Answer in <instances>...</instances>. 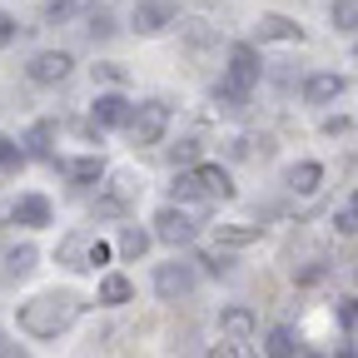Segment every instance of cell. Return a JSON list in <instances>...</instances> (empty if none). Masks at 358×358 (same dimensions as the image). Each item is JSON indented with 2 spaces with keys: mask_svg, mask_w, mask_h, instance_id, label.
Returning a JSON list of instances; mask_svg holds the SVG:
<instances>
[{
  "mask_svg": "<svg viewBox=\"0 0 358 358\" xmlns=\"http://www.w3.org/2000/svg\"><path fill=\"white\" fill-rule=\"evenodd\" d=\"M348 214H353V219H358V189H353V199H348Z\"/></svg>",
  "mask_w": 358,
  "mask_h": 358,
  "instance_id": "34",
  "label": "cell"
},
{
  "mask_svg": "<svg viewBox=\"0 0 358 358\" xmlns=\"http://www.w3.org/2000/svg\"><path fill=\"white\" fill-rule=\"evenodd\" d=\"M25 164V150L15 145V140H6V134H0V169H20Z\"/></svg>",
  "mask_w": 358,
  "mask_h": 358,
  "instance_id": "23",
  "label": "cell"
},
{
  "mask_svg": "<svg viewBox=\"0 0 358 358\" xmlns=\"http://www.w3.org/2000/svg\"><path fill=\"white\" fill-rule=\"evenodd\" d=\"M338 234H358V219H353V214H348V209H343V214H338Z\"/></svg>",
  "mask_w": 358,
  "mask_h": 358,
  "instance_id": "32",
  "label": "cell"
},
{
  "mask_svg": "<svg viewBox=\"0 0 358 358\" xmlns=\"http://www.w3.org/2000/svg\"><path fill=\"white\" fill-rule=\"evenodd\" d=\"M90 15H95V0H45V25H70Z\"/></svg>",
  "mask_w": 358,
  "mask_h": 358,
  "instance_id": "11",
  "label": "cell"
},
{
  "mask_svg": "<svg viewBox=\"0 0 358 358\" xmlns=\"http://www.w3.org/2000/svg\"><path fill=\"white\" fill-rule=\"evenodd\" d=\"M264 353H268V358H294V353H299V343H294V334H289V329H268Z\"/></svg>",
  "mask_w": 358,
  "mask_h": 358,
  "instance_id": "19",
  "label": "cell"
},
{
  "mask_svg": "<svg viewBox=\"0 0 358 358\" xmlns=\"http://www.w3.org/2000/svg\"><path fill=\"white\" fill-rule=\"evenodd\" d=\"M194 234H199V229H194V219H189L185 209H174V204H169V209H159V214H155V239H164L169 249L194 244Z\"/></svg>",
  "mask_w": 358,
  "mask_h": 358,
  "instance_id": "5",
  "label": "cell"
},
{
  "mask_svg": "<svg viewBox=\"0 0 358 358\" xmlns=\"http://www.w3.org/2000/svg\"><path fill=\"white\" fill-rule=\"evenodd\" d=\"M199 264L209 268V274H229V259L224 254H199Z\"/></svg>",
  "mask_w": 358,
  "mask_h": 358,
  "instance_id": "30",
  "label": "cell"
},
{
  "mask_svg": "<svg viewBox=\"0 0 358 358\" xmlns=\"http://www.w3.org/2000/svg\"><path fill=\"white\" fill-rule=\"evenodd\" d=\"M155 294L169 299V303L185 299V294H194V264H179V259L174 264H159L155 268Z\"/></svg>",
  "mask_w": 358,
  "mask_h": 358,
  "instance_id": "6",
  "label": "cell"
},
{
  "mask_svg": "<svg viewBox=\"0 0 358 358\" xmlns=\"http://www.w3.org/2000/svg\"><path fill=\"white\" fill-rule=\"evenodd\" d=\"M110 254H115V249H110L105 239H95V244L85 249V264H95V268H100V264H110Z\"/></svg>",
  "mask_w": 358,
  "mask_h": 358,
  "instance_id": "27",
  "label": "cell"
},
{
  "mask_svg": "<svg viewBox=\"0 0 358 358\" xmlns=\"http://www.w3.org/2000/svg\"><path fill=\"white\" fill-rule=\"evenodd\" d=\"M129 100L124 95H115V90H110V95H100L95 100V110H90V120H95V129H120V124H129Z\"/></svg>",
  "mask_w": 358,
  "mask_h": 358,
  "instance_id": "8",
  "label": "cell"
},
{
  "mask_svg": "<svg viewBox=\"0 0 358 358\" xmlns=\"http://www.w3.org/2000/svg\"><path fill=\"white\" fill-rule=\"evenodd\" d=\"M124 65H95V85H124Z\"/></svg>",
  "mask_w": 358,
  "mask_h": 358,
  "instance_id": "26",
  "label": "cell"
},
{
  "mask_svg": "<svg viewBox=\"0 0 358 358\" xmlns=\"http://www.w3.org/2000/svg\"><path fill=\"white\" fill-rule=\"evenodd\" d=\"M90 35H95V40H110V35H115V20H110V10H95V15H90Z\"/></svg>",
  "mask_w": 358,
  "mask_h": 358,
  "instance_id": "25",
  "label": "cell"
},
{
  "mask_svg": "<svg viewBox=\"0 0 358 358\" xmlns=\"http://www.w3.org/2000/svg\"><path fill=\"white\" fill-rule=\"evenodd\" d=\"M199 159V140H185V145H174V164H194Z\"/></svg>",
  "mask_w": 358,
  "mask_h": 358,
  "instance_id": "28",
  "label": "cell"
},
{
  "mask_svg": "<svg viewBox=\"0 0 358 358\" xmlns=\"http://www.w3.org/2000/svg\"><path fill=\"white\" fill-rule=\"evenodd\" d=\"M334 25L358 35V0H334Z\"/></svg>",
  "mask_w": 358,
  "mask_h": 358,
  "instance_id": "22",
  "label": "cell"
},
{
  "mask_svg": "<svg viewBox=\"0 0 358 358\" xmlns=\"http://www.w3.org/2000/svg\"><path fill=\"white\" fill-rule=\"evenodd\" d=\"M15 30H20V25H15V15H6V10H0V50H6V45L15 40Z\"/></svg>",
  "mask_w": 358,
  "mask_h": 358,
  "instance_id": "29",
  "label": "cell"
},
{
  "mask_svg": "<svg viewBox=\"0 0 358 358\" xmlns=\"http://www.w3.org/2000/svg\"><path fill=\"white\" fill-rule=\"evenodd\" d=\"M214 358H249V353H244V348H239V343H234V348H219V353H214Z\"/></svg>",
  "mask_w": 358,
  "mask_h": 358,
  "instance_id": "33",
  "label": "cell"
},
{
  "mask_svg": "<svg viewBox=\"0 0 358 358\" xmlns=\"http://www.w3.org/2000/svg\"><path fill=\"white\" fill-rule=\"evenodd\" d=\"M15 224H25V229H45L50 224V199L45 194H25V199H15Z\"/></svg>",
  "mask_w": 358,
  "mask_h": 358,
  "instance_id": "12",
  "label": "cell"
},
{
  "mask_svg": "<svg viewBox=\"0 0 358 358\" xmlns=\"http://www.w3.org/2000/svg\"><path fill=\"white\" fill-rule=\"evenodd\" d=\"M75 313H80V299L75 294H40V299H30L20 308V329L35 334V338H55Z\"/></svg>",
  "mask_w": 358,
  "mask_h": 358,
  "instance_id": "2",
  "label": "cell"
},
{
  "mask_svg": "<svg viewBox=\"0 0 358 358\" xmlns=\"http://www.w3.org/2000/svg\"><path fill=\"white\" fill-rule=\"evenodd\" d=\"M129 294H134V284L124 274H105L100 279V303H129Z\"/></svg>",
  "mask_w": 358,
  "mask_h": 358,
  "instance_id": "18",
  "label": "cell"
},
{
  "mask_svg": "<svg viewBox=\"0 0 358 358\" xmlns=\"http://www.w3.org/2000/svg\"><path fill=\"white\" fill-rule=\"evenodd\" d=\"M254 35H259V40H279V45H299V40H303V25L289 20V15H259Z\"/></svg>",
  "mask_w": 358,
  "mask_h": 358,
  "instance_id": "9",
  "label": "cell"
},
{
  "mask_svg": "<svg viewBox=\"0 0 358 358\" xmlns=\"http://www.w3.org/2000/svg\"><path fill=\"white\" fill-rule=\"evenodd\" d=\"M174 199H189V204H204V199H234V179L229 169L219 164H194L174 179Z\"/></svg>",
  "mask_w": 358,
  "mask_h": 358,
  "instance_id": "3",
  "label": "cell"
},
{
  "mask_svg": "<svg viewBox=\"0 0 358 358\" xmlns=\"http://www.w3.org/2000/svg\"><path fill=\"white\" fill-rule=\"evenodd\" d=\"M338 95H343V75H329V70H324V75H308V80H303V100H308V105H329V100H338Z\"/></svg>",
  "mask_w": 358,
  "mask_h": 358,
  "instance_id": "13",
  "label": "cell"
},
{
  "mask_svg": "<svg viewBox=\"0 0 358 358\" xmlns=\"http://www.w3.org/2000/svg\"><path fill=\"white\" fill-rule=\"evenodd\" d=\"M334 358H358V353H353V348H338V353H334Z\"/></svg>",
  "mask_w": 358,
  "mask_h": 358,
  "instance_id": "35",
  "label": "cell"
},
{
  "mask_svg": "<svg viewBox=\"0 0 358 358\" xmlns=\"http://www.w3.org/2000/svg\"><path fill=\"white\" fill-rule=\"evenodd\" d=\"M219 329L229 334V343H249L254 329H259V319H254L249 308H224V313H219Z\"/></svg>",
  "mask_w": 358,
  "mask_h": 358,
  "instance_id": "14",
  "label": "cell"
},
{
  "mask_svg": "<svg viewBox=\"0 0 358 358\" xmlns=\"http://www.w3.org/2000/svg\"><path fill=\"white\" fill-rule=\"evenodd\" d=\"M30 268H35V249H30V244H20V249L6 254V274H10V279H25Z\"/></svg>",
  "mask_w": 358,
  "mask_h": 358,
  "instance_id": "21",
  "label": "cell"
},
{
  "mask_svg": "<svg viewBox=\"0 0 358 358\" xmlns=\"http://www.w3.org/2000/svg\"><path fill=\"white\" fill-rule=\"evenodd\" d=\"M145 249H150V234L140 229V224H124V234H120V254H124V259H140Z\"/></svg>",
  "mask_w": 358,
  "mask_h": 358,
  "instance_id": "20",
  "label": "cell"
},
{
  "mask_svg": "<svg viewBox=\"0 0 358 358\" xmlns=\"http://www.w3.org/2000/svg\"><path fill=\"white\" fill-rule=\"evenodd\" d=\"M174 20V6L169 0H140V6H134V30L140 35H155V30H164Z\"/></svg>",
  "mask_w": 358,
  "mask_h": 358,
  "instance_id": "10",
  "label": "cell"
},
{
  "mask_svg": "<svg viewBox=\"0 0 358 358\" xmlns=\"http://www.w3.org/2000/svg\"><path fill=\"white\" fill-rule=\"evenodd\" d=\"M338 319H343V324L358 319V299H343V303H338Z\"/></svg>",
  "mask_w": 358,
  "mask_h": 358,
  "instance_id": "31",
  "label": "cell"
},
{
  "mask_svg": "<svg viewBox=\"0 0 358 358\" xmlns=\"http://www.w3.org/2000/svg\"><path fill=\"white\" fill-rule=\"evenodd\" d=\"M70 179H100V159H70V164H60Z\"/></svg>",
  "mask_w": 358,
  "mask_h": 358,
  "instance_id": "24",
  "label": "cell"
},
{
  "mask_svg": "<svg viewBox=\"0 0 358 358\" xmlns=\"http://www.w3.org/2000/svg\"><path fill=\"white\" fill-rule=\"evenodd\" d=\"M308 358H319V353H308Z\"/></svg>",
  "mask_w": 358,
  "mask_h": 358,
  "instance_id": "36",
  "label": "cell"
},
{
  "mask_svg": "<svg viewBox=\"0 0 358 358\" xmlns=\"http://www.w3.org/2000/svg\"><path fill=\"white\" fill-rule=\"evenodd\" d=\"M129 145H159L164 140V129H169V105L164 100H145V105H134L129 110Z\"/></svg>",
  "mask_w": 358,
  "mask_h": 358,
  "instance_id": "4",
  "label": "cell"
},
{
  "mask_svg": "<svg viewBox=\"0 0 358 358\" xmlns=\"http://www.w3.org/2000/svg\"><path fill=\"white\" fill-rule=\"evenodd\" d=\"M70 65H75V60H70L65 50H40V55L30 60V80H35V85H60V80L70 75Z\"/></svg>",
  "mask_w": 358,
  "mask_h": 358,
  "instance_id": "7",
  "label": "cell"
},
{
  "mask_svg": "<svg viewBox=\"0 0 358 358\" xmlns=\"http://www.w3.org/2000/svg\"><path fill=\"white\" fill-rule=\"evenodd\" d=\"M50 140H55V124H35L30 134H25V159H50Z\"/></svg>",
  "mask_w": 358,
  "mask_h": 358,
  "instance_id": "16",
  "label": "cell"
},
{
  "mask_svg": "<svg viewBox=\"0 0 358 358\" xmlns=\"http://www.w3.org/2000/svg\"><path fill=\"white\" fill-rule=\"evenodd\" d=\"M264 234V224H224L219 229V249H244Z\"/></svg>",
  "mask_w": 358,
  "mask_h": 358,
  "instance_id": "15",
  "label": "cell"
},
{
  "mask_svg": "<svg viewBox=\"0 0 358 358\" xmlns=\"http://www.w3.org/2000/svg\"><path fill=\"white\" fill-rule=\"evenodd\" d=\"M319 179H324V164H313V159H303V164L289 169V185L299 194H313V189H319Z\"/></svg>",
  "mask_w": 358,
  "mask_h": 358,
  "instance_id": "17",
  "label": "cell"
},
{
  "mask_svg": "<svg viewBox=\"0 0 358 358\" xmlns=\"http://www.w3.org/2000/svg\"><path fill=\"white\" fill-rule=\"evenodd\" d=\"M254 85H259V55H254V45H234V50H229V70H224V80L214 85V105L219 110H244L249 95H254Z\"/></svg>",
  "mask_w": 358,
  "mask_h": 358,
  "instance_id": "1",
  "label": "cell"
}]
</instances>
